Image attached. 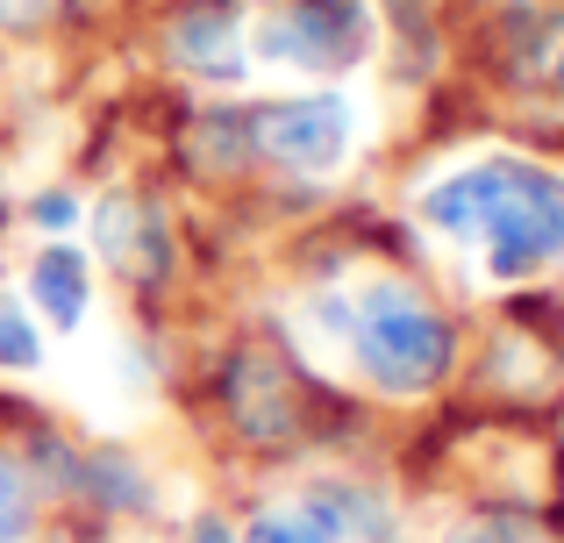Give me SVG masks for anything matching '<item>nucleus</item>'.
Returning <instances> with one entry per match:
<instances>
[{
  "mask_svg": "<svg viewBox=\"0 0 564 543\" xmlns=\"http://www.w3.org/2000/svg\"><path fill=\"white\" fill-rule=\"evenodd\" d=\"M36 358H43V344H36V329H29V315L0 293V372H29Z\"/></svg>",
  "mask_w": 564,
  "mask_h": 543,
  "instance_id": "9b49d317",
  "label": "nucleus"
},
{
  "mask_svg": "<svg viewBox=\"0 0 564 543\" xmlns=\"http://www.w3.org/2000/svg\"><path fill=\"white\" fill-rule=\"evenodd\" d=\"M29 293H36V307H43L51 329H79V322H86V293H94V286H86V258L65 251V243L43 251L36 272H29Z\"/></svg>",
  "mask_w": 564,
  "mask_h": 543,
  "instance_id": "423d86ee",
  "label": "nucleus"
},
{
  "mask_svg": "<svg viewBox=\"0 0 564 543\" xmlns=\"http://www.w3.org/2000/svg\"><path fill=\"white\" fill-rule=\"evenodd\" d=\"M29 215H36V229H51V237H57V229H72L79 200H72V194H36V208H29Z\"/></svg>",
  "mask_w": 564,
  "mask_h": 543,
  "instance_id": "f8f14e48",
  "label": "nucleus"
},
{
  "mask_svg": "<svg viewBox=\"0 0 564 543\" xmlns=\"http://www.w3.org/2000/svg\"><path fill=\"white\" fill-rule=\"evenodd\" d=\"M29 515H36V501H29V479H22V465L0 450V543H22V536H29Z\"/></svg>",
  "mask_w": 564,
  "mask_h": 543,
  "instance_id": "9d476101",
  "label": "nucleus"
},
{
  "mask_svg": "<svg viewBox=\"0 0 564 543\" xmlns=\"http://www.w3.org/2000/svg\"><path fill=\"white\" fill-rule=\"evenodd\" d=\"M350 151V100L344 94H307L250 108V158H272L286 172H329Z\"/></svg>",
  "mask_w": 564,
  "mask_h": 543,
  "instance_id": "7ed1b4c3",
  "label": "nucleus"
},
{
  "mask_svg": "<svg viewBox=\"0 0 564 543\" xmlns=\"http://www.w3.org/2000/svg\"><path fill=\"white\" fill-rule=\"evenodd\" d=\"M551 79H557V94H564V51H557V65H551Z\"/></svg>",
  "mask_w": 564,
  "mask_h": 543,
  "instance_id": "2eb2a0df",
  "label": "nucleus"
},
{
  "mask_svg": "<svg viewBox=\"0 0 564 543\" xmlns=\"http://www.w3.org/2000/svg\"><path fill=\"white\" fill-rule=\"evenodd\" d=\"M172 57L200 79H236L243 57H236V8L229 0H200L172 22Z\"/></svg>",
  "mask_w": 564,
  "mask_h": 543,
  "instance_id": "39448f33",
  "label": "nucleus"
},
{
  "mask_svg": "<svg viewBox=\"0 0 564 543\" xmlns=\"http://www.w3.org/2000/svg\"><path fill=\"white\" fill-rule=\"evenodd\" d=\"M193 543H236V536H229V522H221V515H207V522H193Z\"/></svg>",
  "mask_w": 564,
  "mask_h": 543,
  "instance_id": "4468645a",
  "label": "nucleus"
},
{
  "mask_svg": "<svg viewBox=\"0 0 564 543\" xmlns=\"http://www.w3.org/2000/svg\"><path fill=\"white\" fill-rule=\"evenodd\" d=\"M250 158V108H207L193 122V165H243Z\"/></svg>",
  "mask_w": 564,
  "mask_h": 543,
  "instance_id": "0eeeda50",
  "label": "nucleus"
},
{
  "mask_svg": "<svg viewBox=\"0 0 564 543\" xmlns=\"http://www.w3.org/2000/svg\"><path fill=\"white\" fill-rule=\"evenodd\" d=\"M465 543H529L522 530H500V522H479V530H465Z\"/></svg>",
  "mask_w": 564,
  "mask_h": 543,
  "instance_id": "ddd939ff",
  "label": "nucleus"
},
{
  "mask_svg": "<svg viewBox=\"0 0 564 543\" xmlns=\"http://www.w3.org/2000/svg\"><path fill=\"white\" fill-rule=\"evenodd\" d=\"M365 36H372V22H365L358 0H279L258 22V51L279 57V65H307V72L350 65L365 51Z\"/></svg>",
  "mask_w": 564,
  "mask_h": 543,
  "instance_id": "20e7f679",
  "label": "nucleus"
},
{
  "mask_svg": "<svg viewBox=\"0 0 564 543\" xmlns=\"http://www.w3.org/2000/svg\"><path fill=\"white\" fill-rule=\"evenodd\" d=\"M79 487L94 493L100 508H143V501H151V487H143V473H137L129 458H115V450H94V458H86Z\"/></svg>",
  "mask_w": 564,
  "mask_h": 543,
  "instance_id": "6e6552de",
  "label": "nucleus"
},
{
  "mask_svg": "<svg viewBox=\"0 0 564 543\" xmlns=\"http://www.w3.org/2000/svg\"><path fill=\"white\" fill-rule=\"evenodd\" d=\"M322 322H336V336L350 344V358H358V372L372 379L379 393H429L443 372H451V322L436 315V307L422 301V293H408L400 279H372L365 293H336V301H322Z\"/></svg>",
  "mask_w": 564,
  "mask_h": 543,
  "instance_id": "f03ea898",
  "label": "nucleus"
},
{
  "mask_svg": "<svg viewBox=\"0 0 564 543\" xmlns=\"http://www.w3.org/2000/svg\"><path fill=\"white\" fill-rule=\"evenodd\" d=\"M243 543H336L307 508H264L258 522L243 530Z\"/></svg>",
  "mask_w": 564,
  "mask_h": 543,
  "instance_id": "1a4fd4ad",
  "label": "nucleus"
},
{
  "mask_svg": "<svg viewBox=\"0 0 564 543\" xmlns=\"http://www.w3.org/2000/svg\"><path fill=\"white\" fill-rule=\"evenodd\" d=\"M422 215L443 237H486L494 279H529L564 258V180L522 158H494L429 186Z\"/></svg>",
  "mask_w": 564,
  "mask_h": 543,
  "instance_id": "f257e3e1",
  "label": "nucleus"
}]
</instances>
